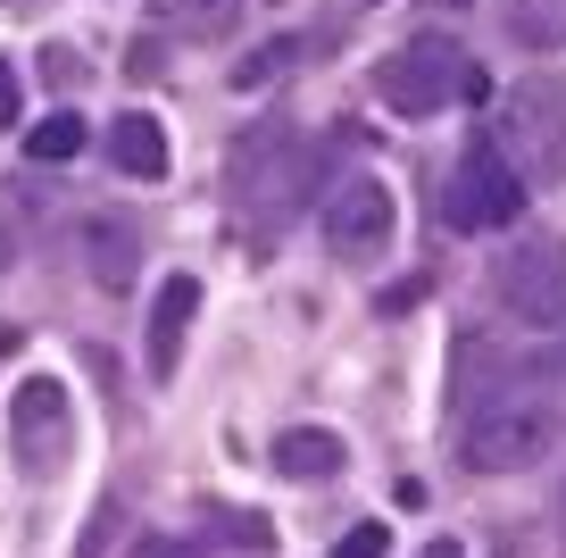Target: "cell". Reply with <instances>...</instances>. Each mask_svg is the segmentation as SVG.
I'll list each match as a JSON object with an SVG mask.
<instances>
[{"label": "cell", "instance_id": "obj_1", "mask_svg": "<svg viewBox=\"0 0 566 558\" xmlns=\"http://www.w3.org/2000/svg\"><path fill=\"white\" fill-rule=\"evenodd\" d=\"M317 193V158H308L301 134L283 125H250L242 151H233V217L250 234H283L301 217V200Z\"/></svg>", "mask_w": 566, "mask_h": 558}, {"label": "cell", "instance_id": "obj_2", "mask_svg": "<svg viewBox=\"0 0 566 558\" xmlns=\"http://www.w3.org/2000/svg\"><path fill=\"white\" fill-rule=\"evenodd\" d=\"M375 92H384V108H400V117H433V108H450V101H475L483 68H467V51L450 34H408L400 51H384Z\"/></svg>", "mask_w": 566, "mask_h": 558}, {"label": "cell", "instance_id": "obj_3", "mask_svg": "<svg viewBox=\"0 0 566 558\" xmlns=\"http://www.w3.org/2000/svg\"><path fill=\"white\" fill-rule=\"evenodd\" d=\"M525 217V175L509 167L500 142H467V158L450 167V226L459 234H500Z\"/></svg>", "mask_w": 566, "mask_h": 558}, {"label": "cell", "instance_id": "obj_4", "mask_svg": "<svg viewBox=\"0 0 566 558\" xmlns=\"http://www.w3.org/2000/svg\"><path fill=\"white\" fill-rule=\"evenodd\" d=\"M549 451V409L542 401H483L459 434V458L475 475H516Z\"/></svg>", "mask_w": 566, "mask_h": 558}, {"label": "cell", "instance_id": "obj_5", "mask_svg": "<svg viewBox=\"0 0 566 558\" xmlns=\"http://www.w3.org/2000/svg\"><path fill=\"white\" fill-rule=\"evenodd\" d=\"M9 451H18L25 475H59L75 451V401L67 384H51V375H25L18 392H9Z\"/></svg>", "mask_w": 566, "mask_h": 558}, {"label": "cell", "instance_id": "obj_6", "mask_svg": "<svg viewBox=\"0 0 566 558\" xmlns=\"http://www.w3.org/2000/svg\"><path fill=\"white\" fill-rule=\"evenodd\" d=\"M492 283H500V300H509L525 326H558V317H566V242H558V234H525V242H509L500 267H492Z\"/></svg>", "mask_w": 566, "mask_h": 558}, {"label": "cell", "instance_id": "obj_7", "mask_svg": "<svg viewBox=\"0 0 566 558\" xmlns=\"http://www.w3.org/2000/svg\"><path fill=\"white\" fill-rule=\"evenodd\" d=\"M391 226H400V200H391L384 175H342L325 193V242H334V259H384Z\"/></svg>", "mask_w": 566, "mask_h": 558}, {"label": "cell", "instance_id": "obj_8", "mask_svg": "<svg viewBox=\"0 0 566 558\" xmlns=\"http://www.w3.org/2000/svg\"><path fill=\"white\" fill-rule=\"evenodd\" d=\"M509 142L525 151V167L542 175V184L566 175V84L558 75H525V84L509 92Z\"/></svg>", "mask_w": 566, "mask_h": 558}, {"label": "cell", "instance_id": "obj_9", "mask_svg": "<svg viewBox=\"0 0 566 558\" xmlns=\"http://www.w3.org/2000/svg\"><path fill=\"white\" fill-rule=\"evenodd\" d=\"M192 317H200V283H192V276H167L159 300H150V375H176Z\"/></svg>", "mask_w": 566, "mask_h": 558}, {"label": "cell", "instance_id": "obj_10", "mask_svg": "<svg viewBox=\"0 0 566 558\" xmlns=\"http://www.w3.org/2000/svg\"><path fill=\"white\" fill-rule=\"evenodd\" d=\"M108 167H117V175H142V184H159V175H167V125L150 117V108L108 117Z\"/></svg>", "mask_w": 566, "mask_h": 558}, {"label": "cell", "instance_id": "obj_11", "mask_svg": "<svg viewBox=\"0 0 566 558\" xmlns=\"http://www.w3.org/2000/svg\"><path fill=\"white\" fill-rule=\"evenodd\" d=\"M350 467V451H342V434H325V425H292V434H275V475H292V484H325V475Z\"/></svg>", "mask_w": 566, "mask_h": 558}, {"label": "cell", "instance_id": "obj_12", "mask_svg": "<svg viewBox=\"0 0 566 558\" xmlns=\"http://www.w3.org/2000/svg\"><path fill=\"white\" fill-rule=\"evenodd\" d=\"M84 259H92V283H101V292H134L142 242H134V226H117V217H92L84 226Z\"/></svg>", "mask_w": 566, "mask_h": 558}, {"label": "cell", "instance_id": "obj_13", "mask_svg": "<svg viewBox=\"0 0 566 558\" xmlns=\"http://www.w3.org/2000/svg\"><path fill=\"white\" fill-rule=\"evenodd\" d=\"M509 34L525 51H558L566 42V0H509Z\"/></svg>", "mask_w": 566, "mask_h": 558}, {"label": "cell", "instance_id": "obj_14", "mask_svg": "<svg viewBox=\"0 0 566 558\" xmlns=\"http://www.w3.org/2000/svg\"><path fill=\"white\" fill-rule=\"evenodd\" d=\"M84 142H92V125L75 117V108H51V117H42L34 134H25V151H34L42 167H59V158H75V151H84Z\"/></svg>", "mask_w": 566, "mask_h": 558}, {"label": "cell", "instance_id": "obj_15", "mask_svg": "<svg viewBox=\"0 0 566 558\" xmlns=\"http://www.w3.org/2000/svg\"><path fill=\"white\" fill-rule=\"evenodd\" d=\"M233 9H242V0H159V18L176 25V34H226Z\"/></svg>", "mask_w": 566, "mask_h": 558}, {"label": "cell", "instance_id": "obj_16", "mask_svg": "<svg viewBox=\"0 0 566 558\" xmlns=\"http://www.w3.org/2000/svg\"><path fill=\"white\" fill-rule=\"evenodd\" d=\"M283 68H292V42H259V51L233 68V84H266V75H283Z\"/></svg>", "mask_w": 566, "mask_h": 558}, {"label": "cell", "instance_id": "obj_17", "mask_svg": "<svg viewBox=\"0 0 566 558\" xmlns=\"http://www.w3.org/2000/svg\"><path fill=\"white\" fill-rule=\"evenodd\" d=\"M384 541H391V534H384V525L367 517V525H350V534L334 541V558H384Z\"/></svg>", "mask_w": 566, "mask_h": 558}, {"label": "cell", "instance_id": "obj_18", "mask_svg": "<svg viewBox=\"0 0 566 558\" xmlns=\"http://www.w3.org/2000/svg\"><path fill=\"white\" fill-rule=\"evenodd\" d=\"M25 117V84H18V68L0 59V125H18Z\"/></svg>", "mask_w": 566, "mask_h": 558}, {"label": "cell", "instance_id": "obj_19", "mask_svg": "<svg viewBox=\"0 0 566 558\" xmlns=\"http://www.w3.org/2000/svg\"><path fill=\"white\" fill-rule=\"evenodd\" d=\"M134 558H200V550H192V541H176V534H142Z\"/></svg>", "mask_w": 566, "mask_h": 558}, {"label": "cell", "instance_id": "obj_20", "mask_svg": "<svg viewBox=\"0 0 566 558\" xmlns=\"http://www.w3.org/2000/svg\"><path fill=\"white\" fill-rule=\"evenodd\" d=\"M424 558H467V550H459V541H424Z\"/></svg>", "mask_w": 566, "mask_h": 558}]
</instances>
